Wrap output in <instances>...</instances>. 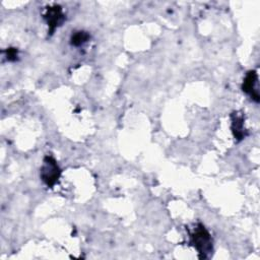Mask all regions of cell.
Returning a JSON list of instances; mask_svg holds the SVG:
<instances>
[{"mask_svg": "<svg viewBox=\"0 0 260 260\" xmlns=\"http://www.w3.org/2000/svg\"><path fill=\"white\" fill-rule=\"evenodd\" d=\"M191 245L198 251L200 258H207L212 253V239L208 231L201 223H198L190 235Z\"/></svg>", "mask_w": 260, "mask_h": 260, "instance_id": "obj_1", "label": "cell"}, {"mask_svg": "<svg viewBox=\"0 0 260 260\" xmlns=\"http://www.w3.org/2000/svg\"><path fill=\"white\" fill-rule=\"evenodd\" d=\"M40 176H41L42 181L48 187L52 188L58 182V180L61 176V170H60L56 159L53 156L47 155L44 157L43 166L41 167Z\"/></svg>", "mask_w": 260, "mask_h": 260, "instance_id": "obj_2", "label": "cell"}, {"mask_svg": "<svg viewBox=\"0 0 260 260\" xmlns=\"http://www.w3.org/2000/svg\"><path fill=\"white\" fill-rule=\"evenodd\" d=\"M44 19L48 25V34L50 36L53 35L55 29L65 20V14L63 13L62 7L58 4L48 7L44 14Z\"/></svg>", "mask_w": 260, "mask_h": 260, "instance_id": "obj_3", "label": "cell"}, {"mask_svg": "<svg viewBox=\"0 0 260 260\" xmlns=\"http://www.w3.org/2000/svg\"><path fill=\"white\" fill-rule=\"evenodd\" d=\"M258 81V74L255 70H250L247 72L243 84H242V89L245 93H247L253 101L256 103H259L260 96L258 89H256V84Z\"/></svg>", "mask_w": 260, "mask_h": 260, "instance_id": "obj_4", "label": "cell"}, {"mask_svg": "<svg viewBox=\"0 0 260 260\" xmlns=\"http://www.w3.org/2000/svg\"><path fill=\"white\" fill-rule=\"evenodd\" d=\"M232 132L238 141L243 140L247 136V132L244 128V117L239 113H233L232 115Z\"/></svg>", "mask_w": 260, "mask_h": 260, "instance_id": "obj_5", "label": "cell"}, {"mask_svg": "<svg viewBox=\"0 0 260 260\" xmlns=\"http://www.w3.org/2000/svg\"><path fill=\"white\" fill-rule=\"evenodd\" d=\"M89 38H90L89 34L84 31V30L74 31V34H72V36H71L70 43H71L72 46L79 47V46L83 45L84 43H86L89 40Z\"/></svg>", "mask_w": 260, "mask_h": 260, "instance_id": "obj_6", "label": "cell"}, {"mask_svg": "<svg viewBox=\"0 0 260 260\" xmlns=\"http://www.w3.org/2000/svg\"><path fill=\"white\" fill-rule=\"evenodd\" d=\"M5 56L8 61H15L18 57V51L15 48H8L5 50Z\"/></svg>", "mask_w": 260, "mask_h": 260, "instance_id": "obj_7", "label": "cell"}]
</instances>
